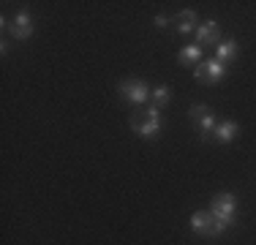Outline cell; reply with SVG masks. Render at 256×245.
Returning <instances> with one entry per match:
<instances>
[{"label":"cell","mask_w":256,"mask_h":245,"mask_svg":"<svg viewBox=\"0 0 256 245\" xmlns=\"http://www.w3.org/2000/svg\"><path fill=\"white\" fill-rule=\"evenodd\" d=\"M158 112H161V109H156V106L136 109V112L131 114V128L144 139H156L158 134H161V114Z\"/></svg>","instance_id":"obj_1"},{"label":"cell","mask_w":256,"mask_h":245,"mask_svg":"<svg viewBox=\"0 0 256 245\" xmlns=\"http://www.w3.org/2000/svg\"><path fill=\"white\" fill-rule=\"evenodd\" d=\"M120 98L128 104H134V106H142V104L150 101V96H153V90L148 88V84L142 82V79H126V82H120Z\"/></svg>","instance_id":"obj_2"},{"label":"cell","mask_w":256,"mask_h":245,"mask_svg":"<svg viewBox=\"0 0 256 245\" xmlns=\"http://www.w3.org/2000/svg\"><path fill=\"white\" fill-rule=\"evenodd\" d=\"M210 212L216 216L218 224L229 226L232 220H234V216H237V199H234V194H218V196H212Z\"/></svg>","instance_id":"obj_3"},{"label":"cell","mask_w":256,"mask_h":245,"mask_svg":"<svg viewBox=\"0 0 256 245\" xmlns=\"http://www.w3.org/2000/svg\"><path fill=\"white\" fill-rule=\"evenodd\" d=\"M191 229L196 232V234H202V237H218L226 226L218 224L216 216H212L210 210H199V212H194V216H191Z\"/></svg>","instance_id":"obj_4"},{"label":"cell","mask_w":256,"mask_h":245,"mask_svg":"<svg viewBox=\"0 0 256 245\" xmlns=\"http://www.w3.org/2000/svg\"><path fill=\"white\" fill-rule=\"evenodd\" d=\"M191 120H196L199 126V136L202 139H210V134H216V112H212L210 106H204V104H194L191 106Z\"/></svg>","instance_id":"obj_5"},{"label":"cell","mask_w":256,"mask_h":245,"mask_svg":"<svg viewBox=\"0 0 256 245\" xmlns=\"http://www.w3.org/2000/svg\"><path fill=\"white\" fill-rule=\"evenodd\" d=\"M194 76H196V82H202V84H218L224 76H226V66L218 63L216 58H212V60H204V63L196 66Z\"/></svg>","instance_id":"obj_6"},{"label":"cell","mask_w":256,"mask_h":245,"mask_svg":"<svg viewBox=\"0 0 256 245\" xmlns=\"http://www.w3.org/2000/svg\"><path fill=\"white\" fill-rule=\"evenodd\" d=\"M6 22H8V20H6ZM8 33L14 36L16 41H25V38H30V36H33V20H30L28 11H16V14L11 16Z\"/></svg>","instance_id":"obj_7"},{"label":"cell","mask_w":256,"mask_h":245,"mask_svg":"<svg viewBox=\"0 0 256 245\" xmlns=\"http://www.w3.org/2000/svg\"><path fill=\"white\" fill-rule=\"evenodd\" d=\"M194 36H196V44L199 46H218V44H221V28H218L216 20L202 22Z\"/></svg>","instance_id":"obj_8"},{"label":"cell","mask_w":256,"mask_h":245,"mask_svg":"<svg viewBox=\"0 0 256 245\" xmlns=\"http://www.w3.org/2000/svg\"><path fill=\"white\" fill-rule=\"evenodd\" d=\"M174 28H178V33L180 36H191V33H196V28H199V16H196V11L194 8H182L178 16H174Z\"/></svg>","instance_id":"obj_9"},{"label":"cell","mask_w":256,"mask_h":245,"mask_svg":"<svg viewBox=\"0 0 256 245\" xmlns=\"http://www.w3.org/2000/svg\"><path fill=\"white\" fill-rule=\"evenodd\" d=\"M237 134H240V126H237L234 120H224V122L216 126V134H212V136H216L221 144H229V142L237 139Z\"/></svg>","instance_id":"obj_10"},{"label":"cell","mask_w":256,"mask_h":245,"mask_svg":"<svg viewBox=\"0 0 256 245\" xmlns=\"http://www.w3.org/2000/svg\"><path fill=\"white\" fill-rule=\"evenodd\" d=\"M234 58H237V44L234 41H221V44L216 46V60L218 63L226 66L229 60H234Z\"/></svg>","instance_id":"obj_11"},{"label":"cell","mask_w":256,"mask_h":245,"mask_svg":"<svg viewBox=\"0 0 256 245\" xmlns=\"http://www.w3.org/2000/svg\"><path fill=\"white\" fill-rule=\"evenodd\" d=\"M202 60V46L199 44H188L180 49V63L182 66H191V63H199Z\"/></svg>","instance_id":"obj_12"},{"label":"cell","mask_w":256,"mask_h":245,"mask_svg":"<svg viewBox=\"0 0 256 245\" xmlns=\"http://www.w3.org/2000/svg\"><path fill=\"white\" fill-rule=\"evenodd\" d=\"M169 101H172V90H169L166 84H158V88L153 90V96H150V106L161 109V106H166Z\"/></svg>","instance_id":"obj_13"}]
</instances>
